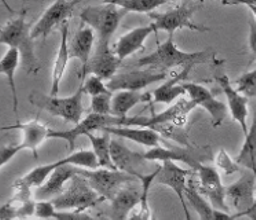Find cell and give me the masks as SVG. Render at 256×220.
Wrapping results in <instances>:
<instances>
[{
  "instance_id": "1",
  "label": "cell",
  "mask_w": 256,
  "mask_h": 220,
  "mask_svg": "<svg viewBox=\"0 0 256 220\" xmlns=\"http://www.w3.org/2000/svg\"><path fill=\"white\" fill-rule=\"evenodd\" d=\"M214 58V54L210 51H196L186 52L176 47L174 42V34H168V38L164 43L158 44L154 52L140 58L135 65L144 66L146 69L157 72H170L172 68L178 66H196L206 64Z\"/></svg>"
},
{
  "instance_id": "2",
  "label": "cell",
  "mask_w": 256,
  "mask_h": 220,
  "mask_svg": "<svg viewBox=\"0 0 256 220\" xmlns=\"http://www.w3.org/2000/svg\"><path fill=\"white\" fill-rule=\"evenodd\" d=\"M30 30L32 28L25 20V14L17 16L0 29V46L6 44L10 48L17 50L25 72L29 74H38L42 69V62L34 52Z\"/></svg>"
},
{
  "instance_id": "3",
  "label": "cell",
  "mask_w": 256,
  "mask_h": 220,
  "mask_svg": "<svg viewBox=\"0 0 256 220\" xmlns=\"http://www.w3.org/2000/svg\"><path fill=\"white\" fill-rule=\"evenodd\" d=\"M197 108V104L190 99L180 98L175 104L164 110L162 113L153 114L150 117L136 116V117H124V118H114V126H140V128H148L152 131L158 132L162 126H171L184 128L188 122L189 114Z\"/></svg>"
},
{
  "instance_id": "4",
  "label": "cell",
  "mask_w": 256,
  "mask_h": 220,
  "mask_svg": "<svg viewBox=\"0 0 256 220\" xmlns=\"http://www.w3.org/2000/svg\"><path fill=\"white\" fill-rule=\"evenodd\" d=\"M128 12L110 2L98 6H88L82 10L80 20L84 26L91 28L96 34L100 43H110L112 36L120 26V22Z\"/></svg>"
},
{
  "instance_id": "5",
  "label": "cell",
  "mask_w": 256,
  "mask_h": 220,
  "mask_svg": "<svg viewBox=\"0 0 256 220\" xmlns=\"http://www.w3.org/2000/svg\"><path fill=\"white\" fill-rule=\"evenodd\" d=\"M84 88L80 86L76 92L66 96V98H58L50 95H42V94H32L29 96L30 104H34L40 110H46L48 114L54 117H60L66 122H72L78 126L83 120L84 114Z\"/></svg>"
},
{
  "instance_id": "6",
  "label": "cell",
  "mask_w": 256,
  "mask_h": 220,
  "mask_svg": "<svg viewBox=\"0 0 256 220\" xmlns=\"http://www.w3.org/2000/svg\"><path fill=\"white\" fill-rule=\"evenodd\" d=\"M201 2H184L174 7L167 12H152L149 14L157 32H167L168 34H175L179 29H189L194 32H208L210 28L200 26L193 21V16L202 7Z\"/></svg>"
},
{
  "instance_id": "7",
  "label": "cell",
  "mask_w": 256,
  "mask_h": 220,
  "mask_svg": "<svg viewBox=\"0 0 256 220\" xmlns=\"http://www.w3.org/2000/svg\"><path fill=\"white\" fill-rule=\"evenodd\" d=\"M51 201L58 210L73 209L78 212H84L86 209L95 208L105 200L91 188L88 182L83 176L78 175L73 178L70 184L58 197Z\"/></svg>"
},
{
  "instance_id": "8",
  "label": "cell",
  "mask_w": 256,
  "mask_h": 220,
  "mask_svg": "<svg viewBox=\"0 0 256 220\" xmlns=\"http://www.w3.org/2000/svg\"><path fill=\"white\" fill-rule=\"evenodd\" d=\"M78 175L83 176L88 182L91 188L105 201H112L116 197L117 192L126 184H132L136 178L127 175L120 170H110L98 168V170H80Z\"/></svg>"
},
{
  "instance_id": "9",
  "label": "cell",
  "mask_w": 256,
  "mask_h": 220,
  "mask_svg": "<svg viewBox=\"0 0 256 220\" xmlns=\"http://www.w3.org/2000/svg\"><path fill=\"white\" fill-rule=\"evenodd\" d=\"M255 190L256 178L250 170H248L241 176L238 182L226 188V202L228 200L237 214H242L252 220H256Z\"/></svg>"
},
{
  "instance_id": "10",
  "label": "cell",
  "mask_w": 256,
  "mask_h": 220,
  "mask_svg": "<svg viewBox=\"0 0 256 220\" xmlns=\"http://www.w3.org/2000/svg\"><path fill=\"white\" fill-rule=\"evenodd\" d=\"M170 77H171L170 72H157L152 70V69L134 70L130 72V73L116 74L110 82H106V87L110 92H118V91L140 92L142 90L150 87L152 84L167 82Z\"/></svg>"
},
{
  "instance_id": "11",
  "label": "cell",
  "mask_w": 256,
  "mask_h": 220,
  "mask_svg": "<svg viewBox=\"0 0 256 220\" xmlns=\"http://www.w3.org/2000/svg\"><path fill=\"white\" fill-rule=\"evenodd\" d=\"M122 65V60H118L116 52L110 50L109 43H100L96 42L95 52L91 55L87 68L82 73V77L87 78V76L100 77L104 82H110L116 76L118 68Z\"/></svg>"
},
{
  "instance_id": "12",
  "label": "cell",
  "mask_w": 256,
  "mask_h": 220,
  "mask_svg": "<svg viewBox=\"0 0 256 220\" xmlns=\"http://www.w3.org/2000/svg\"><path fill=\"white\" fill-rule=\"evenodd\" d=\"M196 172L198 174V179H200L198 187H197L198 192L202 197L208 198L210 204L215 209L228 212V202H226V187L223 186L222 179L216 168L201 164Z\"/></svg>"
},
{
  "instance_id": "13",
  "label": "cell",
  "mask_w": 256,
  "mask_h": 220,
  "mask_svg": "<svg viewBox=\"0 0 256 220\" xmlns=\"http://www.w3.org/2000/svg\"><path fill=\"white\" fill-rule=\"evenodd\" d=\"M78 2H65L58 0L44 11V14L40 16L39 21L34 24L30 30V36L34 40L36 38H46L58 25H64L68 20L73 16L74 7Z\"/></svg>"
},
{
  "instance_id": "14",
  "label": "cell",
  "mask_w": 256,
  "mask_h": 220,
  "mask_svg": "<svg viewBox=\"0 0 256 220\" xmlns=\"http://www.w3.org/2000/svg\"><path fill=\"white\" fill-rule=\"evenodd\" d=\"M114 118L113 116H100L94 113H88L87 117L74 126L72 130L68 131H52L48 132V139H62L66 140L69 144V150L73 153L76 139L80 136H87L92 132L102 131L106 126H114Z\"/></svg>"
},
{
  "instance_id": "15",
  "label": "cell",
  "mask_w": 256,
  "mask_h": 220,
  "mask_svg": "<svg viewBox=\"0 0 256 220\" xmlns=\"http://www.w3.org/2000/svg\"><path fill=\"white\" fill-rule=\"evenodd\" d=\"M184 88L186 94L189 95L190 100H193L197 108L200 106L202 109H206L212 118V126H220L228 114V108L226 104H222L220 100L215 99L212 92L201 84L196 82H184Z\"/></svg>"
},
{
  "instance_id": "16",
  "label": "cell",
  "mask_w": 256,
  "mask_h": 220,
  "mask_svg": "<svg viewBox=\"0 0 256 220\" xmlns=\"http://www.w3.org/2000/svg\"><path fill=\"white\" fill-rule=\"evenodd\" d=\"M110 157L112 162L117 170L134 176L136 179H138V176L144 175L142 170L145 166V162H148L144 158V153H138V152L128 148L122 140L112 139Z\"/></svg>"
},
{
  "instance_id": "17",
  "label": "cell",
  "mask_w": 256,
  "mask_h": 220,
  "mask_svg": "<svg viewBox=\"0 0 256 220\" xmlns=\"http://www.w3.org/2000/svg\"><path fill=\"white\" fill-rule=\"evenodd\" d=\"M184 200L194 209L196 214L200 216V220H238L240 218H244L242 214H230L228 212H223V210L214 208L198 192L193 180H189L188 186L184 188Z\"/></svg>"
},
{
  "instance_id": "18",
  "label": "cell",
  "mask_w": 256,
  "mask_h": 220,
  "mask_svg": "<svg viewBox=\"0 0 256 220\" xmlns=\"http://www.w3.org/2000/svg\"><path fill=\"white\" fill-rule=\"evenodd\" d=\"M216 82L219 84V87L222 88L223 94L228 99L230 114L234 118V121L238 122L244 135H246L248 134V102H250V99L245 98L244 95H241L232 86L228 76L216 77Z\"/></svg>"
},
{
  "instance_id": "19",
  "label": "cell",
  "mask_w": 256,
  "mask_h": 220,
  "mask_svg": "<svg viewBox=\"0 0 256 220\" xmlns=\"http://www.w3.org/2000/svg\"><path fill=\"white\" fill-rule=\"evenodd\" d=\"M144 158L150 162H184L193 168V172L198 170L201 165V158H208L202 154H196L190 152V148H167L164 146H157L144 153Z\"/></svg>"
},
{
  "instance_id": "20",
  "label": "cell",
  "mask_w": 256,
  "mask_h": 220,
  "mask_svg": "<svg viewBox=\"0 0 256 220\" xmlns=\"http://www.w3.org/2000/svg\"><path fill=\"white\" fill-rule=\"evenodd\" d=\"M80 168H76L73 165H61L58 166L51 176L47 179L44 184L36 190V197L39 201H51L61 194L69 182L72 180L74 176L78 175Z\"/></svg>"
},
{
  "instance_id": "21",
  "label": "cell",
  "mask_w": 256,
  "mask_h": 220,
  "mask_svg": "<svg viewBox=\"0 0 256 220\" xmlns=\"http://www.w3.org/2000/svg\"><path fill=\"white\" fill-rule=\"evenodd\" d=\"M153 33H157V29L154 26V24L152 22L150 25L135 28V29L130 30L126 34H122V38L117 40L116 51H114L117 56H118V60L122 62L124 60H127L128 56L135 54V52L144 51L146 38Z\"/></svg>"
},
{
  "instance_id": "22",
  "label": "cell",
  "mask_w": 256,
  "mask_h": 220,
  "mask_svg": "<svg viewBox=\"0 0 256 220\" xmlns=\"http://www.w3.org/2000/svg\"><path fill=\"white\" fill-rule=\"evenodd\" d=\"M194 66H186L184 70L175 73L168 78L167 82L162 84V87L156 88L152 95H153V104H174L176 100L186 95V91L184 88V80L189 77L190 72Z\"/></svg>"
},
{
  "instance_id": "23",
  "label": "cell",
  "mask_w": 256,
  "mask_h": 220,
  "mask_svg": "<svg viewBox=\"0 0 256 220\" xmlns=\"http://www.w3.org/2000/svg\"><path fill=\"white\" fill-rule=\"evenodd\" d=\"M192 174H193V170H184L179 165H176V162L167 161V162H162V166H160L158 175L156 176L154 182L171 188L178 196L179 200H182L184 198V188L188 186L186 179Z\"/></svg>"
},
{
  "instance_id": "24",
  "label": "cell",
  "mask_w": 256,
  "mask_h": 220,
  "mask_svg": "<svg viewBox=\"0 0 256 220\" xmlns=\"http://www.w3.org/2000/svg\"><path fill=\"white\" fill-rule=\"evenodd\" d=\"M100 132H106L109 135L127 139L131 142L140 143L146 148H157L162 144V138L157 132L148 130V128H140V126H106Z\"/></svg>"
},
{
  "instance_id": "25",
  "label": "cell",
  "mask_w": 256,
  "mask_h": 220,
  "mask_svg": "<svg viewBox=\"0 0 256 220\" xmlns=\"http://www.w3.org/2000/svg\"><path fill=\"white\" fill-rule=\"evenodd\" d=\"M61 34V44H60V50H58L56 62H54L52 76H51L50 96H58L62 78L65 76L66 66L70 60V55H69V24L68 22L62 25Z\"/></svg>"
},
{
  "instance_id": "26",
  "label": "cell",
  "mask_w": 256,
  "mask_h": 220,
  "mask_svg": "<svg viewBox=\"0 0 256 220\" xmlns=\"http://www.w3.org/2000/svg\"><path fill=\"white\" fill-rule=\"evenodd\" d=\"M94 30L91 28L84 26V25L73 36L72 42H69V55H70V60H80L82 66H83V70L88 65L90 58L92 55V50H94Z\"/></svg>"
},
{
  "instance_id": "27",
  "label": "cell",
  "mask_w": 256,
  "mask_h": 220,
  "mask_svg": "<svg viewBox=\"0 0 256 220\" xmlns=\"http://www.w3.org/2000/svg\"><path fill=\"white\" fill-rule=\"evenodd\" d=\"M153 100L152 92H136V91H118L112 96V112L113 117L124 118L135 106L149 104Z\"/></svg>"
},
{
  "instance_id": "28",
  "label": "cell",
  "mask_w": 256,
  "mask_h": 220,
  "mask_svg": "<svg viewBox=\"0 0 256 220\" xmlns=\"http://www.w3.org/2000/svg\"><path fill=\"white\" fill-rule=\"evenodd\" d=\"M140 192L135 187H122L112 200V220H127L132 209L140 204Z\"/></svg>"
},
{
  "instance_id": "29",
  "label": "cell",
  "mask_w": 256,
  "mask_h": 220,
  "mask_svg": "<svg viewBox=\"0 0 256 220\" xmlns=\"http://www.w3.org/2000/svg\"><path fill=\"white\" fill-rule=\"evenodd\" d=\"M20 62H21L20 54L17 50L14 48H8L4 56L0 60V74H4L7 77V82L12 90V109L17 118V124H20V118H18V92L17 86H16V72L20 66Z\"/></svg>"
},
{
  "instance_id": "30",
  "label": "cell",
  "mask_w": 256,
  "mask_h": 220,
  "mask_svg": "<svg viewBox=\"0 0 256 220\" xmlns=\"http://www.w3.org/2000/svg\"><path fill=\"white\" fill-rule=\"evenodd\" d=\"M61 165H72V161H70V157H64L62 160H58L52 164H46V165H39L36 166L34 170H32L29 174H26L25 176H22L21 179H18L16 182V184H20V186L28 187V188H32V187H36L39 188L44 184L47 179L50 178L51 174Z\"/></svg>"
},
{
  "instance_id": "31",
  "label": "cell",
  "mask_w": 256,
  "mask_h": 220,
  "mask_svg": "<svg viewBox=\"0 0 256 220\" xmlns=\"http://www.w3.org/2000/svg\"><path fill=\"white\" fill-rule=\"evenodd\" d=\"M17 130H21L24 135L22 148L24 150H30L34 153V158H38V148L46 139H48L50 130L38 121H30L28 124H16Z\"/></svg>"
},
{
  "instance_id": "32",
  "label": "cell",
  "mask_w": 256,
  "mask_h": 220,
  "mask_svg": "<svg viewBox=\"0 0 256 220\" xmlns=\"http://www.w3.org/2000/svg\"><path fill=\"white\" fill-rule=\"evenodd\" d=\"M160 168H157L150 175H140L138 176V180L140 182V204L132 209L127 220H152V210L149 205V192L150 186L156 180V176L158 175Z\"/></svg>"
},
{
  "instance_id": "33",
  "label": "cell",
  "mask_w": 256,
  "mask_h": 220,
  "mask_svg": "<svg viewBox=\"0 0 256 220\" xmlns=\"http://www.w3.org/2000/svg\"><path fill=\"white\" fill-rule=\"evenodd\" d=\"M236 162L250 170L256 178V108L254 110L252 126L248 128V134L245 135L244 146L241 148Z\"/></svg>"
},
{
  "instance_id": "34",
  "label": "cell",
  "mask_w": 256,
  "mask_h": 220,
  "mask_svg": "<svg viewBox=\"0 0 256 220\" xmlns=\"http://www.w3.org/2000/svg\"><path fill=\"white\" fill-rule=\"evenodd\" d=\"M87 138L91 142V146H92V152H94L95 157H96V161H98V165L100 168H104V170H117L114 168V165L112 162L110 157V142L112 138L109 134L106 132H102V135H94V134H88Z\"/></svg>"
},
{
  "instance_id": "35",
  "label": "cell",
  "mask_w": 256,
  "mask_h": 220,
  "mask_svg": "<svg viewBox=\"0 0 256 220\" xmlns=\"http://www.w3.org/2000/svg\"><path fill=\"white\" fill-rule=\"evenodd\" d=\"M110 3L126 10L127 12L152 14L162 6L167 4V0H118V2H110Z\"/></svg>"
},
{
  "instance_id": "36",
  "label": "cell",
  "mask_w": 256,
  "mask_h": 220,
  "mask_svg": "<svg viewBox=\"0 0 256 220\" xmlns=\"http://www.w3.org/2000/svg\"><path fill=\"white\" fill-rule=\"evenodd\" d=\"M234 88L245 98H256V68L240 77Z\"/></svg>"
},
{
  "instance_id": "37",
  "label": "cell",
  "mask_w": 256,
  "mask_h": 220,
  "mask_svg": "<svg viewBox=\"0 0 256 220\" xmlns=\"http://www.w3.org/2000/svg\"><path fill=\"white\" fill-rule=\"evenodd\" d=\"M112 96H113L112 92H109L91 98L90 113L100 116H113V112H112Z\"/></svg>"
},
{
  "instance_id": "38",
  "label": "cell",
  "mask_w": 256,
  "mask_h": 220,
  "mask_svg": "<svg viewBox=\"0 0 256 220\" xmlns=\"http://www.w3.org/2000/svg\"><path fill=\"white\" fill-rule=\"evenodd\" d=\"M82 86H83L84 88V94L90 95L91 98L110 92V91L108 90V87H106V82H104V80H100V77L96 76H87L86 82H83Z\"/></svg>"
},
{
  "instance_id": "39",
  "label": "cell",
  "mask_w": 256,
  "mask_h": 220,
  "mask_svg": "<svg viewBox=\"0 0 256 220\" xmlns=\"http://www.w3.org/2000/svg\"><path fill=\"white\" fill-rule=\"evenodd\" d=\"M215 162L219 168H222L228 175H233V174H237L240 170V165L237 162H234L233 160L230 158V156L228 154V152L222 148L219 153H218L216 158H215Z\"/></svg>"
},
{
  "instance_id": "40",
  "label": "cell",
  "mask_w": 256,
  "mask_h": 220,
  "mask_svg": "<svg viewBox=\"0 0 256 220\" xmlns=\"http://www.w3.org/2000/svg\"><path fill=\"white\" fill-rule=\"evenodd\" d=\"M22 144H2L0 146V168H3L12 161L20 152H22Z\"/></svg>"
},
{
  "instance_id": "41",
  "label": "cell",
  "mask_w": 256,
  "mask_h": 220,
  "mask_svg": "<svg viewBox=\"0 0 256 220\" xmlns=\"http://www.w3.org/2000/svg\"><path fill=\"white\" fill-rule=\"evenodd\" d=\"M51 219L54 220H96L92 216L84 214V212H78V210H58L52 214Z\"/></svg>"
},
{
  "instance_id": "42",
  "label": "cell",
  "mask_w": 256,
  "mask_h": 220,
  "mask_svg": "<svg viewBox=\"0 0 256 220\" xmlns=\"http://www.w3.org/2000/svg\"><path fill=\"white\" fill-rule=\"evenodd\" d=\"M56 208L54 206L52 201H39L36 202V209H34V216L38 219H51L52 214L56 212Z\"/></svg>"
},
{
  "instance_id": "43",
  "label": "cell",
  "mask_w": 256,
  "mask_h": 220,
  "mask_svg": "<svg viewBox=\"0 0 256 220\" xmlns=\"http://www.w3.org/2000/svg\"><path fill=\"white\" fill-rule=\"evenodd\" d=\"M20 219L18 204L8 201L3 206H0V220H16Z\"/></svg>"
},
{
  "instance_id": "44",
  "label": "cell",
  "mask_w": 256,
  "mask_h": 220,
  "mask_svg": "<svg viewBox=\"0 0 256 220\" xmlns=\"http://www.w3.org/2000/svg\"><path fill=\"white\" fill-rule=\"evenodd\" d=\"M250 50L256 60V22L250 20Z\"/></svg>"
},
{
  "instance_id": "45",
  "label": "cell",
  "mask_w": 256,
  "mask_h": 220,
  "mask_svg": "<svg viewBox=\"0 0 256 220\" xmlns=\"http://www.w3.org/2000/svg\"><path fill=\"white\" fill-rule=\"evenodd\" d=\"M226 4L228 6H245V7H248V8H250V12H252V14H254V20H255V22H256V4L255 3H254V2H250V3H248V2H241V3H226Z\"/></svg>"
},
{
  "instance_id": "46",
  "label": "cell",
  "mask_w": 256,
  "mask_h": 220,
  "mask_svg": "<svg viewBox=\"0 0 256 220\" xmlns=\"http://www.w3.org/2000/svg\"><path fill=\"white\" fill-rule=\"evenodd\" d=\"M180 201V205H182V208H184V219L186 220H193V216L190 214V209H189V205L186 202V200L182 198V200H179Z\"/></svg>"
},
{
  "instance_id": "47",
  "label": "cell",
  "mask_w": 256,
  "mask_h": 220,
  "mask_svg": "<svg viewBox=\"0 0 256 220\" xmlns=\"http://www.w3.org/2000/svg\"><path fill=\"white\" fill-rule=\"evenodd\" d=\"M4 130H17V126H2V128H0V131H4Z\"/></svg>"
},
{
  "instance_id": "48",
  "label": "cell",
  "mask_w": 256,
  "mask_h": 220,
  "mask_svg": "<svg viewBox=\"0 0 256 220\" xmlns=\"http://www.w3.org/2000/svg\"><path fill=\"white\" fill-rule=\"evenodd\" d=\"M152 220H157V218L156 216H153V218H152Z\"/></svg>"
},
{
  "instance_id": "49",
  "label": "cell",
  "mask_w": 256,
  "mask_h": 220,
  "mask_svg": "<svg viewBox=\"0 0 256 220\" xmlns=\"http://www.w3.org/2000/svg\"><path fill=\"white\" fill-rule=\"evenodd\" d=\"M255 209H256V200H255Z\"/></svg>"
}]
</instances>
